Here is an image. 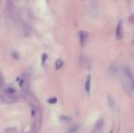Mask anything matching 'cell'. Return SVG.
Listing matches in <instances>:
<instances>
[{
  "label": "cell",
  "mask_w": 134,
  "mask_h": 133,
  "mask_svg": "<svg viewBox=\"0 0 134 133\" xmlns=\"http://www.w3.org/2000/svg\"><path fill=\"white\" fill-rule=\"evenodd\" d=\"M19 86L21 88V90L23 92V94L25 95L26 97H27L29 95V85H28L27 79L25 78H23L19 82Z\"/></svg>",
  "instance_id": "1"
},
{
  "label": "cell",
  "mask_w": 134,
  "mask_h": 133,
  "mask_svg": "<svg viewBox=\"0 0 134 133\" xmlns=\"http://www.w3.org/2000/svg\"><path fill=\"white\" fill-rule=\"evenodd\" d=\"M85 88H86L87 92L90 93V76H88V78H87L86 84H85Z\"/></svg>",
  "instance_id": "2"
},
{
  "label": "cell",
  "mask_w": 134,
  "mask_h": 133,
  "mask_svg": "<svg viewBox=\"0 0 134 133\" xmlns=\"http://www.w3.org/2000/svg\"><path fill=\"white\" fill-rule=\"evenodd\" d=\"M62 65H63V61L61 60V59H58L56 62V68L57 69H59L60 67H62Z\"/></svg>",
  "instance_id": "3"
},
{
  "label": "cell",
  "mask_w": 134,
  "mask_h": 133,
  "mask_svg": "<svg viewBox=\"0 0 134 133\" xmlns=\"http://www.w3.org/2000/svg\"><path fill=\"white\" fill-rule=\"evenodd\" d=\"M120 26H121V24H119L118 25V30H117V37H118V38H120Z\"/></svg>",
  "instance_id": "4"
},
{
  "label": "cell",
  "mask_w": 134,
  "mask_h": 133,
  "mask_svg": "<svg viewBox=\"0 0 134 133\" xmlns=\"http://www.w3.org/2000/svg\"><path fill=\"white\" fill-rule=\"evenodd\" d=\"M48 102H49V103H53V104H54V103H56V102H57V99H56V98L51 99V100H48Z\"/></svg>",
  "instance_id": "5"
}]
</instances>
